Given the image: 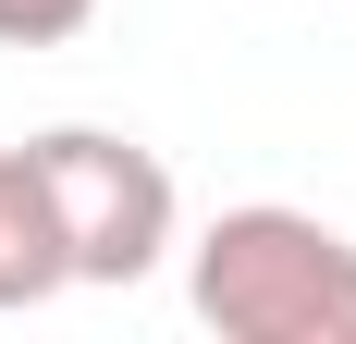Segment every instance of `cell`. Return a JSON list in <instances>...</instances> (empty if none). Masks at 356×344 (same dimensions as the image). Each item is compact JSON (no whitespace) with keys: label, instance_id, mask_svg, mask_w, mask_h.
Wrapping results in <instances>:
<instances>
[{"label":"cell","instance_id":"1","mask_svg":"<svg viewBox=\"0 0 356 344\" xmlns=\"http://www.w3.org/2000/svg\"><path fill=\"white\" fill-rule=\"evenodd\" d=\"M184 295L221 344H356V234L320 209L246 197L184 246Z\"/></svg>","mask_w":356,"mask_h":344},{"label":"cell","instance_id":"3","mask_svg":"<svg viewBox=\"0 0 356 344\" xmlns=\"http://www.w3.org/2000/svg\"><path fill=\"white\" fill-rule=\"evenodd\" d=\"M62 283H74V258H62V221H49V185H37L25 148H0V320L49 308Z\"/></svg>","mask_w":356,"mask_h":344},{"label":"cell","instance_id":"4","mask_svg":"<svg viewBox=\"0 0 356 344\" xmlns=\"http://www.w3.org/2000/svg\"><path fill=\"white\" fill-rule=\"evenodd\" d=\"M99 25V0H0V49H62Z\"/></svg>","mask_w":356,"mask_h":344},{"label":"cell","instance_id":"2","mask_svg":"<svg viewBox=\"0 0 356 344\" xmlns=\"http://www.w3.org/2000/svg\"><path fill=\"white\" fill-rule=\"evenodd\" d=\"M25 160L49 185L74 283H147L172 258L184 197H172V172H160V148H136L123 123H49V136H25Z\"/></svg>","mask_w":356,"mask_h":344}]
</instances>
